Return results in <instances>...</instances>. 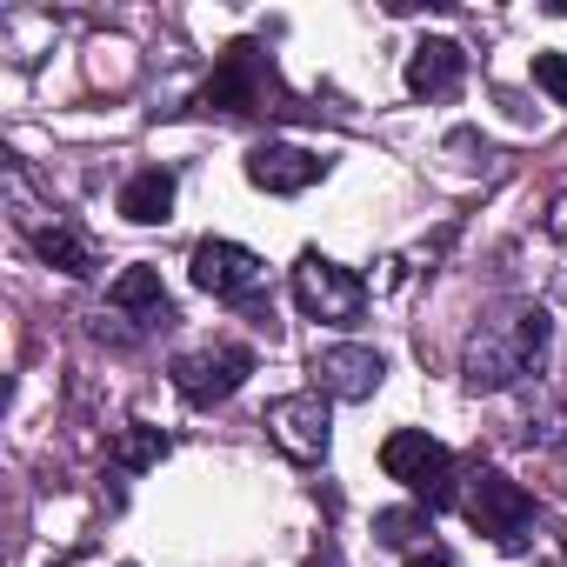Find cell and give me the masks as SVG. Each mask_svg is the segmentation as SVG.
I'll return each instance as SVG.
<instances>
[{"label": "cell", "instance_id": "cell-16", "mask_svg": "<svg viewBox=\"0 0 567 567\" xmlns=\"http://www.w3.org/2000/svg\"><path fill=\"white\" fill-rule=\"evenodd\" d=\"M421 527H427L421 507H388V514H374V540H388V547H408Z\"/></svg>", "mask_w": 567, "mask_h": 567}, {"label": "cell", "instance_id": "cell-6", "mask_svg": "<svg viewBox=\"0 0 567 567\" xmlns=\"http://www.w3.org/2000/svg\"><path fill=\"white\" fill-rule=\"evenodd\" d=\"M247 374H254V354L247 348H200V354L174 361V388H181L187 408H220Z\"/></svg>", "mask_w": 567, "mask_h": 567}, {"label": "cell", "instance_id": "cell-4", "mask_svg": "<svg viewBox=\"0 0 567 567\" xmlns=\"http://www.w3.org/2000/svg\"><path fill=\"white\" fill-rule=\"evenodd\" d=\"M274 101H280V87H274V68L260 48H227L214 81L200 87V107H220V114H260Z\"/></svg>", "mask_w": 567, "mask_h": 567}, {"label": "cell", "instance_id": "cell-14", "mask_svg": "<svg viewBox=\"0 0 567 567\" xmlns=\"http://www.w3.org/2000/svg\"><path fill=\"white\" fill-rule=\"evenodd\" d=\"M34 247H41V260H48V267H61V274H94L87 240H81V234H68V227H41V234H34Z\"/></svg>", "mask_w": 567, "mask_h": 567}, {"label": "cell", "instance_id": "cell-7", "mask_svg": "<svg viewBox=\"0 0 567 567\" xmlns=\"http://www.w3.org/2000/svg\"><path fill=\"white\" fill-rule=\"evenodd\" d=\"M381 374H388V361L374 348H354V341L315 354V394H334V401H368L381 388Z\"/></svg>", "mask_w": 567, "mask_h": 567}, {"label": "cell", "instance_id": "cell-15", "mask_svg": "<svg viewBox=\"0 0 567 567\" xmlns=\"http://www.w3.org/2000/svg\"><path fill=\"white\" fill-rule=\"evenodd\" d=\"M114 454H121V467H154V461H167V434L161 427H127Z\"/></svg>", "mask_w": 567, "mask_h": 567}, {"label": "cell", "instance_id": "cell-13", "mask_svg": "<svg viewBox=\"0 0 567 567\" xmlns=\"http://www.w3.org/2000/svg\"><path fill=\"white\" fill-rule=\"evenodd\" d=\"M114 308H127V315H147V321H167V288H161V274L154 267H127L121 280H114V295H107Z\"/></svg>", "mask_w": 567, "mask_h": 567}, {"label": "cell", "instance_id": "cell-19", "mask_svg": "<svg viewBox=\"0 0 567 567\" xmlns=\"http://www.w3.org/2000/svg\"><path fill=\"white\" fill-rule=\"evenodd\" d=\"M560 14H567V8H560Z\"/></svg>", "mask_w": 567, "mask_h": 567}, {"label": "cell", "instance_id": "cell-10", "mask_svg": "<svg viewBox=\"0 0 567 567\" xmlns=\"http://www.w3.org/2000/svg\"><path fill=\"white\" fill-rule=\"evenodd\" d=\"M260 280V254H247L240 240H200L194 247V288L200 295H247Z\"/></svg>", "mask_w": 567, "mask_h": 567}, {"label": "cell", "instance_id": "cell-9", "mask_svg": "<svg viewBox=\"0 0 567 567\" xmlns=\"http://www.w3.org/2000/svg\"><path fill=\"white\" fill-rule=\"evenodd\" d=\"M321 174H328V161L308 154V147H288V141H260V147L247 154V181L267 187V194H301V187H315Z\"/></svg>", "mask_w": 567, "mask_h": 567}, {"label": "cell", "instance_id": "cell-1", "mask_svg": "<svg viewBox=\"0 0 567 567\" xmlns=\"http://www.w3.org/2000/svg\"><path fill=\"white\" fill-rule=\"evenodd\" d=\"M381 467L434 514V507H447L454 501V454L427 434V427H401V434H388V447H381Z\"/></svg>", "mask_w": 567, "mask_h": 567}, {"label": "cell", "instance_id": "cell-3", "mask_svg": "<svg viewBox=\"0 0 567 567\" xmlns=\"http://www.w3.org/2000/svg\"><path fill=\"white\" fill-rule=\"evenodd\" d=\"M295 301H301L308 321H328V328H354L368 315V288H361L341 260H328V254H301V267H295Z\"/></svg>", "mask_w": 567, "mask_h": 567}, {"label": "cell", "instance_id": "cell-5", "mask_svg": "<svg viewBox=\"0 0 567 567\" xmlns=\"http://www.w3.org/2000/svg\"><path fill=\"white\" fill-rule=\"evenodd\" d=\"M514 321H520V341H514V348H501L494 334H481V341L467 348V388H507L527 361H540V348H547V315L527 308V315H514Z\"/></svg>", "mask_w": 567, "mask_h": 567}, {"label": "cell", "instance_id": "cell-2", "mask_svg": "<svg viewBox=\"0 0 567 567\" xmlns=\"http://www.w3.org/2000/svg\"><path fill=\"white\" fill-rule=\"evenodd\" d=\"M467 520L494 540V547H527V527H534V494L520 481H507L501 467H481L461 494Z\"/></svg>", "mask_w": 567, "mask_h": 567}, {"label": "cell", "instance_id": "cell-17", "mask_svg": "<svg viewBox=\"0 0 567 567\" xmlns=\"http://www.w3.org/2000/svg\"><path fill=\"white\" fill-rule=\"evenodd\" d=\"M534 87H547L567 107V54H534Z\"/></svg>", "mask_w": 567, "mask_h": 567}, {"label": "cell", "instance_id": "cell-18", "mask_svg": "<svg viewBox=\"0 0 567 567\" xmlns=\"http://www.w3.org/2000/svg\"><path fill=\"white\" fill-rule=\"evenodd\" d=\"M408 567H454V560H447L441 547H414V554H408Z\"/></svg>", "mask_w": 567, "mask_h": 567}, {"label": "cell", "instance_id": "cell-11", "mask_svg": "<svg viewBox=\"0 0 567 567\" xmlns=\"http://www.w3.org/2000/svg\"><path fill=\"white\" fill-rule=\"evenodd\" d=\"M461 74H467V54H461L454 41H421V48L408 54V87H414V94H454Z\"/></svg>", "mask_w": 567, "mask_h": 567}, {"label": "cell", "instance_id": "cell-12", "mask_svg": "<svg viewBox=\"0 0 567 567\" xmlns=\"http://www.w3.org/2000/svg\"><path fill=\"white\" fill-rule=\"evenodd\" d=\"M121 214H127L134 227L167 220V214H174V174H167V167H141V174L121 187Z\"/></svg>", "mask_w": 567, "mask_h": 567}, {"label": "cell", "instance_id": "cell-8", "mask_svg": "<svg viewBox=\"0 0 567 567\" xmlns=\"http://www.w3.org/2000/svg\"><path fill=\"white\" fill-rule=\"evenodd\" d=\"M267 434L288 447L295 461H321L328 454V401L321 394H288L267 408Z\"/></svg>", "mask_w": 567, "mask_h": 567}]
</instances>
